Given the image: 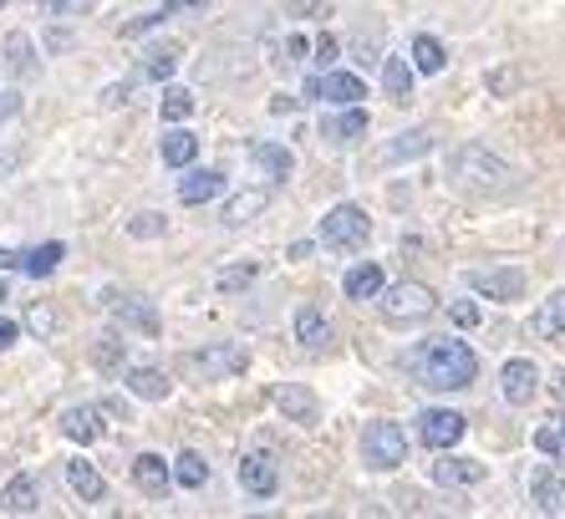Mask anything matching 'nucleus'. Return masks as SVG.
I'll list each match as a JSON object with an SVG mask.
<instances>
[{
    "instance_id": "f257e3e1",
    "label": "nucleus",
    "mask_w": 565,
    "mask_h": 519,
    "mask_svg": "<svg viewBox=\"0 0 565 519\" xmlns=\"http://www.w3.org/2000/svg\"><path fill=\"white\" fill-rule=\"evenodd\" d=\"M408 372L434 392H463L473 377H479V357L454 337H434L408 357Z\"/></svg>"
},
{
    "instance_id": "f03ea898",
    "label": "nucleus",
    "mask_w": 565,
    "mask_h": 519,
    "mask_svg": "<svg viewBox=\"0 0 565 519\" xmlns=\"http://www.w3.org/2000/svg\"><path fill=\"white\" fill-rule=\"evenodd\" d=\"M448 183L473 199H500V194H510V189H520V173H514L500 153H489L484 144H463L448 153Z\"/></svg>"
},
{
    "instance_id": "7ed1b4c3",
    "label": "nucleus",
    "mask_w": 565,
    "mask_h": 519,
    "mask_svg": "<svg viewBox=\"0 0 565 519\" xmlns=\"http://www.w3.org/2000/svg\"><path fill=\"white\" fill-rule=\"evenodd\" d=\"M377 311L387 326H418L438 311V296L418 280H397V286H382L377 290Z\"/></svg>"
},
{
    "instance_id": "20e7f679",
    "label": "nucleus",
    "mask_w": 565,
    "mask_h": 519,
    "mask_svg": "<svg viewBox=\"0 0 565 519\" xmlns=\"http://www.w3.org/2000/svg\"><path fill=\"white\" fill-rule=\"evenodd\" d=\"M245 367H250V351L239 347V341H214V347L184 357V372L199 377V382H224V377L245 372Z\"/></svg>"
},
{
    "instance_id": "39448f33",
    "label": "nucleus",
    "mask_w": 565,
    "mask_h": 519,
    "mask_svg": "<svg viewBox=\"0 0 565 519\" xmlns=\"http://www.w3.org/2000/svg\"><path fill=\"white\" fill-rule=\"evenodd\" d=\"M372 234V220L362 204H337L327 209V220H321V245L327 250H362Z\"/></svg>"
},
{
    "instance_id": "423d86ee",
    "label": "nucleus",
    "mask_w": 565,
    "mask_h": 519,
    "mask_svg": "<svg viewBox=\"0 0 565 519\" xmlns=\"http://www.w3.org/2000/svg\"><path fill=\"white\" fill-rule=\"evenodd\" d=\"M403 458H408V433L397 428V423H367V433H362V464L387 474Z\"/></svg>"
},
{
    "instance_id": "0eeeda50",
    "label": "nucleus",
    "mask_w": 565,
    "mask_h": 519,
    "mask_svg": "<svg viewBox=\"0 0 565 519\" xmlns=\"http://www.w3.org/2000/svg\"><path fill=\"white\" fill-rule=\"evenodd\" d=\"M239 489L255 494V499H270V494L280 489V464H276V454L255 448V454L239 458Z\"/></svg>"
},
{
    "instance_id": "6e6552de",
    "label": "nucleus",
    "mask_w": 565,
    "mask_h": 519,
    "mask_svg": "<svg viewBox=\"0 0 565 519\" xmlns=\"http://www.w3.org/2000/svg\"><path fill=\"white\" fill-rule=\"evenodd\" d=\"M306 97H311V103L352 107V103H362V97H367V87H362V77H352V72H327V77L306 82Z\"/></svg>"
},
{
    "instance_id": "1a4fd4ad",
    "label": "nucleus",
    "mask_w": 565,
    "mask_h": 519,
    "mask_svg": "<svg viewBox=\"0 0 565 519\" xmlns=\"http://www.w3.org/2000/svg\"><path fill=\"white\" fill-rule=\"evenodd\" d=\"M525 271H514V265H504V271H469V290H479V296H489V300H520L525 296Z\"/></svg>"
},
{
    "instance_id": "9d476101",
    "label": "nucleus",
    "mask_w": 565,
    "mask_h": 519,
    "mask_svg": "<svg viewBox=\"0 0 565 519\" xmlns=\"http://www.w3.org/2000/svg\"><path fill=\"white\" fill-rule=\"evenodd\" d=\"M107 311H113V321L118 326H132V331H143V337H158V311L148 306L143 296H122V290H107Z\"/></svg>"
},
{
    "instance_id": "9b49d317",
    "label": "nucleus",
    "mask_w": 565,
    "mask_h": 519,
    "mask_svg": "<svg viewBox=\"0 0 565 519\" xmlns=\"http://www.w3.org/2000/svg\"><path fill=\"white\" fill-rule=\"evenodd\" d=\"M500 392H504V403H510V407L535 403V392H540V367L530 362V357H514V362H504Z\"/></svg>"
},
{
    "instance_id": "f8f14e48",
    "label": "nucleus",
    "mask_w": 565,
    "mask_h": 519,
    "mask_svg": "<svg viewBox=\"0 0 565 519\" xmlns=\"http://www.w3.org/2000/svg\"><path fill=\"white\" fill-rule=\"evenodd\" d=\"M463 413H448V407H428V413L418 417V438L423 448H454V443L463 438Z\"/></svg>"
},
{
    "instance_id": "ddd939ff",
    "label": "nucleus",
    "mask_w": 565,
    "mask_h": 519,
    "mask_svg": "<svg viewBox=\"0 0 565 519\" xmlns=\"http://www.w3.org/2000/svg\"><path fill=\"white\" fill-rule=\"evenodd\" d=\"M276 407L286 413V423H301V428H316V423H321V403H316V392L301 388V382H280Z\"/></svg>"
},
{
    "instance_id": "4468645a",
    "label": "nucleus",
    "mask_w": 565,
    "mask_h": 519,
    "mask_svg": "<svg viewBox=\"0 0 565 519\" xmlns=\"http://www.w3.org/2000/svg\"><path fill=\"white\" fill-rule=\"evenodd\" d=\"M530 499H535V509H545V515H565V468L555 464H540L535 479H530Z\"/></svg>"
},
{
    "instance_id": "2eb2a0df",
    "label": "nucleus",
    "mask_w": 565,
    "mask_h": 519,
    "mask_svg": "<svg viewBox=\"0 0 565 519\" xmlns=\"http://www.w3.org/2000/svg\"><path fill=\"white\" fill-rule=\"evenodd\" d=\"M0 52H6V72H11L15 82H31V77L41 72V62H36V41H31L26 31H11Z\"/></svg>"
},
{
    "instance_id": "dca6fc26",
    "label": "nucleus",
    "mask_w": 565,
    "mask_h": 519,
    "mask_svg": "<svg viewBox=\"0 0 565 519\" xmlns=\"http://www.w3.org/2000/svg\"><path fill=\"white\" fill-rule=\"evenodd\" d=\"M62 433L72 443H82V448H87V443H97V438H103V407H93V403L66 407V413H62Z\"/></svg>"
},
{
    "instance_id": "f3484780",
    "label": "nucleus",
    "mask_w": 565,
    "mask_h": 519,
    "mask_svg": "<svg viewBox=\"0 0 565 519\" xmlns=\"http://www.w3.org/2000/svg\"><path fill=\"white\" fill-rule=\"evenodd\" d=\"M0 509H6V515H36V509H41L36 474H15V479L0 489Z\"/></svg>"
},
{
    "instance_id": "a211bd4d",
    "label": "nucleus",
    "mask_w": 565,
    "mask_h": 519,
    "mask_svg": "<svg viewBox=\"0 0 565 519\" xmlns=\"http://www.w3.org/2000/svg\"><path fill=\"white\" fill-rule=\"evenodd\" d=\"M321 138H327V144H337V148L356 144V138H367V113L352 103L347 113H337V117H327V123H321Z\"/></svg>"
},
{
    "instance_id": "6ab92c4d",
    "label": "nucleus",
    "mask_w": 565,
    "mask_h": 519,
    "mask_svg": "<svg viewBox=\"0 0 565 519\" xmlns=\"http://www.w3.org/2000/svg\"><path fill=\"white\" fill-rule=\"evenodd\" d=\"M132 484H138L143 494H153V499H163V494H169V484H173V468L163 464L158 454H138V458H132Z\"/></svg>"
},
{
    "instance_id": "aec40b11",
    "label": "nucleus",
    "mask_w": 565,
    "mask_h": 519,
    "mask_svg": "<svg viewBox=\"0 0 565 519\" xmlns=\"http://www.w3.org/2000/svg\"><path fill=\"white\" fill-rule=\"evenodd\" d=\"M224 194V173L220 169H189L184 179H179V199L184 204H210V199Z\"/></svg>"
},
{
    "instance_id": "412c9836",
    "label": "nucleus",
    "mask_w": 565,
    "mask_h": 519,
    "mask_svg": "<svg viewBox=\"0 0 565 519\" xmlns=\"http://www.w3.org/2000/svg\"><path fill=\"white\" fill-rule=\"evenodd\" d=\"M265 204H270V194H265V189H245V194H235L230 204L220 209V224H224V230H245V224H250Z\"/></svg>"
},
{
    "instance_id": "4be33fe9",
    "label": "nucleus",
    "mask_w": 565,
    "mask_h": 519,
    "mask_svg": "<svg viewBox=\"0 0 565 519\" xmlns=\"http://www.w3.org/2000/svg\"><path fill=\"white\" fill-rule=\"evenodd\" d=\"M489 468L479 464V458H438L434 464V484H444V489H459V484H479Z\"/></svg>"
},
{
    "instance_id": "5701e85b",
    "label": "nucleus",
    "mask_w": 565,
    "mask_h": 519,
    "mask_svg": "<svg viewBox=\"0 0 565 519\" xmlns=\"http://www.w3.org/2000/svg\"><path fill=\"white\" fill-rule=\"evenodd\" d=\"M250 163L265 173V179H276V183H286L290 169H296L290 148H280V144H250Z\"/></svg>"
},
{
    "instance_id": "b1692460",
    "label": "nucleus",
    "mask_w": 565,
    "mask_h": 519,
    "mask_svg": "<svg viewBox=\"0 0 565 519\" xmlns=\"http://www.w3.org/2000/svg\"><path fill=\"white\" fill-rule=\"evenodd\" d=\"M382 286H387V280H382V265H377V260H362V265H352V271H347V280H342L347 300H372Z\"/></svg>"
},
{
    "instance_id": "393cba45",
    "label": "nucleus",
    "mask_w": 565,
    "mask_h": 519,
    "mask_svg": "<svg viewBox=\"0 0 565 519\" xmlns=\"http://www.w3.org/2000/svg\"><path fill=\"white\" fill-rule=\"evenodd\" d=\"M530 337H540V341L565 337V290H555V296L545 300L535 316H530Z\"/></svg>"
},
{
    "instance_id": "a878e982",
    "label": "nucleus",
    "mask_w": 565,
    "mask_h": 519,
    "mask_svg": "<svg viewBox=\"0 0 565 519\" xmlns=\"http://www.w3.org/2000/svg\"><path fill=\"white\" fill-rule=\"evenodd\" d=\"M66 484H72V494H82L87 505H97V499L107 494V479L87 464V458H72V464H66Z\"/></svg>"
},
{
    "instance_id": "bb28decb",
    "label": "nucleus",
    "mask_w": 565,
    "mask_h": 519,
    "mask_svg": "<svg viewBox=\"0 0 565 519\" xmlns=\"http://www.w3.org/2000/svg\"><path fill=\"white\" fill-rule=\"evenodd\" d=\"M122 382H128V392L143 398V403H163V398H169V377L158 372V367H132Z\"/></svg>"
},
{
    "instance_id": "cd10ccee",
    "label": "nucleus",
    "mask_w": 565,
    "mask_h": 519,
    "mask_svg": "<svg viewBox=\"0 0 565 519\" xmlns=\"http://www.w3.org/2000/svg\"><path fill=\"white\" fill-rule=\"evenodd\" d=\"M158 153H163V163H169V169H189V163H194V153H199V138H194V133H184V128H173V133H163Z\"/></svg>"
},
{
    "instance_id": "c85d7f7f",
    "label": "nucleus",
    "mask_w": 565,
    "mask_h": 519,
    "mask_svg": "<svg viewBox=\"0 0 565 519\" xmlns=\"http://www.w3.org/2000/svg\"><path fill=\"white\" fill-rule=\"evenodd\" d=\"M382 87H387V97H393V103H408V97H413V66H408V56H387V62H382Z\"/></svg>"
},
{
    "instance_id": "c756f323",
    "label": "nucleus",
    "mask_w": 565,
    "mask_h": 519,
    "mask_svg": "<svg viewBox=\"0 0 565 519\" xmlns=\"http://www.w3.org/2000/svg\"><path fill=\"white\" fill-rule=\"evenodd\" d=\"M296 341H301V347H327L331 341V326L316 306H301V311H296Z\"/></svg>"
},
{
    "instance_id": "7c9ffc66",
    "label": "nucleus",
    "mask_w": 565,
    "mask_h": 519,
    "mask_svg": "<svg viewBox=\"0 0 565 519\" xmlns=\"http://www.w3.org/2000/svg\"><path fill=\"white\" fill-rule=\"evenodd\" d=\"M428 148H434V133L428 128L397 133V144H387V163H408V158H423Z\"/></svg>"
},
{
    "instance_id": "2f4dec72",
    "label": "nucleus",
    "mask_w": 565,
    "mask_h": 519,
    "mask_svg": "<svg viewBox=\"0 0 565 519\" xmlns=\"http://www.w3.org/2000/svg\"><path fill=\"white\" fill-rule=\"evenodd\" d=\"M413 66H418L423 77H438V72L448 66L444 41H438V36H418V41H413Z\"/></svg>"
},
{
    "instance_id": "473e14b6",
    "label": "nucleus",
    "mask_w": 565,
    "mask_h": 519,
    "mask_svg": "<svg viewBox=\"0 0 565 519\" xmlns=\"http://www.w3.org/2000/svg\"><path fill=\"white\" fill-rule=\"evenodd\" d=\"M173 479L184 484V489H204V484H210V464H204V454L184 448V454L173 458Z\"/></svg>"
},
{
    "instance_id": "72a5a7b5",
    "label": "nucleus",
    "mask_w": 565,
    "mask_h": 519,
    "mask_svg": "<svg viewBox=\"0 0 565 519\" xmlns=\"http://www.w3.org/2000/svg\"><path fill=\"white\" fill-rule=\"evenodd\" d=\"M62 255H66V245H56V240H52V245H41V250H31V255H21V271L41 280V275H52L56 265H62Z\"/></svg>"
},
{
    "instance_id": "f704fd0d",
    "label": "nucleus",
    "mask_w": 565,
    "mask_h": 519,
    "mask_svg": "<svg viewBox=\"0 0 565 519\" xmlns=\"http://www.w3.org/2000/svg\"><path fill=\"white\" fill-rule=\"evenodd\" d=\"M158 113H163V123H184V117L194 113V92H189V87H163Z\"/></svg>"
},
{
    "instance_id": "c9c22d12",
    "label": "nucleus",
    "mask_w": 565,
    "mask_h": 519,
    "mask_svg": "<svg viewBox=\"0 0 565 519\" xmlns=\"http://www.w3.org/2000/svg\"><path fill=\"white\" fill-rule=\"evenodd\" d=\"M179 46H153V52H148V62H143V72L153 82H163V77H173V66H179Z\"/></svg>"
},
{
    "instance_id": "e433bc0d",
    "label": "nucleus",
    "mask_w": 565,
    "mask_h": 519,
    "mask_svg": "<svg viewBox=\"0 0 565 519\" xmlns=\"http://www.w3.org/2000/svg\"><path fill=\"white\" fill-rule=\"evenodd\" d=\"M255 275H260V265H255V260L230 265V271H220V290H245V286H255Z\"/></svg>"
},
{
    "instance_id": "4c0bfd02",
    "label": "nucleus",
    "mask_w": 565,
    "mask_h": 519,
    "mask_svg": "<svg viewBox=\"0 0 565 519\" xmlns=\"http://www.w3.org/2000/svg\"><path fill=\"white\" fill-rule=\"evenodd\" d=\"M128 234H132V240H158V234H163V214H153V209L132 214V220H128Z\"/></svg>"
},
{
    "instance_id": "58836bf2",
    "label": "nucleus",
    "mask_w": 565,
    "mask_h": 519,
    "mask_svg": "<svg viewBox=\"0 0 565 519\" xmlns=\"http://www.w3.org/2000/svg\"><path fill=\"white\" fill-rule=\"evenodd\" d=\"M122 357H128V347H118V341H103V347H97V367H103V372H118Z\"/></svg>"
},
{
    "instance_id": "ea45409f",
    "label": "nucleus",
    "mask_w": 565,
    "mask_h": 519,
    "mask_svg": "<svg viewBox=\"0 0 565 519\" xmlns=\"http://www.w3.org/2000/svg\"><path fill=\"white\" fill-rule=\"evenodd\" d=\"M535 448H540V454H561V448H565V438H561V428H540L535 433Z\"/></svg>"
},
{
    "instance_id": "a19ab883",
    "label": "nucleus",
    "mask_w": 565,
    "mask_h": 519,
    "mask_svg": "<svg viewBox=\"0 0 565 519\" xmlns=\"http://www.w3.org/2000/svg\"><path fill=\"white\" fill-rule=\"evenodd\" d=\"M31 331H36V337H52V331H56V316L52 311H46V306H36V311H31Z\"/></svg>"
},
{
    "instance_id": "79ce46f5",
    "label": "nucleus",
    "mask_w": 565,
    "mask_h": 519,
    "mask_svg": "<svg viewBox=\"0 0 565 519\" xmlns=\"http://www.w3.org/2000/svg\"><path fill=\"white\" fill-rule=\"evenodd\" d=\"M163 15H184V11H210V0H163Z\"/></svg>"
},
{
    "instance_id": "37998d69",
    "label": "nucleus",
    "mask_w": 565,
    "mask_h": 519,
    "mask_svg": "<svg viewBox=\"0 0 565 519\" xmlns=\"http://www.w3.org/2000/svg\"><path fill=\"white\" fill-rule=\"evenodd\" d=\"M311 52H316V66H331V62H337V52H342V46H337V36H321V41H316V46H311Z\"/></svg>"
},
{
    "instance_id": "c03bdc74",
    "label": "nucleus",
    "mask_w": 565,
    "mask_h": 519,
    "mask_svg": "<svg viewBox=\"0 0 565 519\" xmlns=\"http://www.w3.org/2000/svg\"><path fill=\"white\" fill-rule=\"evenodd\" d=\"M41 6H46V11H56V15H82L93 0H41Z\"/></svg>"
},
{
    "instance_id": "a18cd8bd",
    "label": "nucleus",
    "mask_w": 565,
    "mask_h": 519,
    "mask_svg": "<svg viewBox=\"0 0 565 519\" xmlns=\"http://www.w3.org/2000/svg\"><path fill=\"white\" fill-rule=\"evenodd\" d=\"M21 113V92H0V123H11Z\"/></svg>"
},
{
    "instance_id": "49530a36",
    "label": "nucleus",
    "mask_w": 565,
    "mask_h": 519,
    "mask_svg": "<svg viewBox=\"0 0 565 519\" xmlns=\"http://www.w3.org/2000/svg\"><path fill=\"white\" fill-rule=\"evenodd\" d=\"M454 321H459V326H479V306H473V300H459V306H454Z\"/></svg>"
},
{
    "instance_id": "de8ad7c7",
    "label": "nucleus",
    "mask_w": 565,
    "mask_h": 519,
    "mask_svg": "<svg viewBox=\"0 0 565 519\" xmlns=\"http://www.w3.org/2000/svg\"><path fill=\"white\" fill-rule=\"evenodd\" d=\"M290 11H301V15H327V0H290Z\"/></svg>"
},
{
    "instance_id": "09e8293b",
    "label": "nucleus",
    "mask_w": 565,
    "mask_h": 519,
    "mask_svg": "<svg viewBox=\"0 0 565 519\" xmlns=\"http://www.w3.org/2000/svg\"><path fill=\"white\" fill-rule=\"evenodd\" d=\"M301 56H306V36H290V41H286V56H280V62L290 66V62H301Z\"/></svg>"
},
{
    "instance_id": "8fccbe9b",
    "label": "nucleus",
    "mask_w": 565,
    "mask_h": 519,
    "mask_svg": "<svg viewBox=\"0 0 565 519\" xmlns=\"http://www.w3.org/2000/svg\"><path fill=\"white\" fill-rule=\"evenodd\" d=\"M514 82H520L514 72H494V77H489V92H510Z\"/></svg>"
},
{
    "instance_id": "3c124183",
    "label": "nucleus",
    "mask_w": 565,
    "mask_h": 519,
    "mask_svg": "<svg viewBox=\"0 0 565 519\" xmlns=\"http://www.w3.org/2000/svg\"><path fill=\"white\" fill-rule=\"evenodd\" d=\"M15 337H21V326H15V321H0V351L15 347Z\"/></svg>"
},
{
    "instance_id": "603ef678",
    "label": "nucleus",
    "mask_w": 565,
    "mask_h": 519,
    "mask_svg": "<svg viewBox=\"0 0 565 519\" xmlns=\"http://www.w3.org/2000/svg\"><path fill=\"white\" fill-rule=\"evenodd\" d=\"M0 271H21V255H15V250H0Z\"/></svg>"
},
{
    "instance_id": "864d4df0",
    "label": "nucleus",
    "mask_w": 565,
    "mask_h": 519,
    "mask_svg": "<svg viewBox=\"0 0 565 519\" xmlns=\"http://www.w3.org/2000/svg\"><path fill=\"white\" fill-rule=\"evenodd\" d=\"M555 398H561V407H565V372H555Z\"/></svg>"
},
{
    "instance_id": "5fc2aeb1",
    "label": "nucleus",
    "mask_w": 565,
    "mask_h": 519,
    "mask_svg": "<svg viewBox=\"0 0 565 519\" xmlns=\"http://www.w3.org/2000/svg\"><path fill=\"white\" fill-rule=\"evenodd\" d=\"M6 296H11V290H6V280H0V300H6Z\"/></svg>"
},
{
    "instance_id": "6e6d98bb",
    "label": "nucleus",
    "mask_w": 565,
    "mask_h": 519,
    "mask_svg": "<svg viewBox=\"0 0 565 519\" xmlns=\"http://www.w3.org/2000/svg\"><path fill=\"white\" fill-rule=\"evenodd\" d=\"M561 438H565V423H561Z\"/></svg>"
},
{
    "instance_id": "4d7b16f0",
    "label": "nucleus",
    "mask_w": 565,
    "mask_h": 519,
    "mask_svg": "<svg viewBox=\"0 0 565 519\" xmlns=\"http://www.w3.org/2000/svg\"><path fill=\"white\" fill-rule=\"evenodd\" d=\"M0 6H6V0H0Z\"/></svg>"
}]
</instances>
